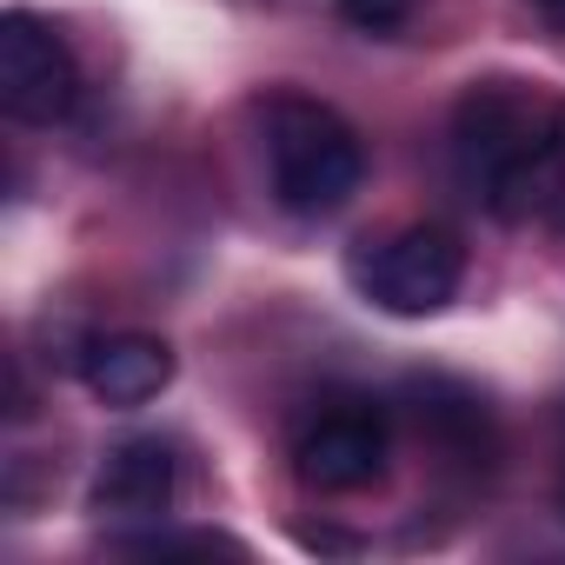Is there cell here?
<instances>
[{
    "instance_id": "obj_1",
    "label": "cell",
    "mask_w": 565,
    "mask_h": 565,
    "mask_svg": "<svg viewBox=\"0 0 565 565\" xmlns=\"http://www.w3.org/2000/svg\"><path fill=\"white\" fill-rule=\"evenodd\" d=\"M452 160L499 220H552L565 200V94L472 81L452 107Z\"/></svg>"
},
{
    "instance_id": "obj_2",
    "label": "cell",
    "mask_w": 565,
    "mask_h": 565,
    "mask_svg": "<svg viewBox=\"0 0 565 565\" xmlns=\"http://www.w3.org/2000/svg\"><path fill=\"white\" fill-rule=\"evenodd\" d=\"M259 153H266V180L287 213H340L360 180H366V147L360 134L307 94H273L259 100Z\"/></svg>"
},
{
    "instance_id": "obj_3",
    "label": "cell",
    "mask_w": 565,
    "mask_h": 565,
    "mask_svg": "<svg viewBox=\"0 0 565 565\" xmlns=\"http://www.w3.org/2000/svg\"><path fill=\"white\" fill-rule=\"evenodd\" d=\"M353 279H360V294L393 313V320H426L439 307H452L459 294V279H466V246L459 233L446 226H406L380 246H366L353 259Z\"/></svg>"
},
{
    "instance_id": "obj_4",
    "label": "cell",
    "mask_w": 565,
    "mask_h": 565,
    "mask_svg": "<svg viewBox=\"0 0 565 565\" xmlns=\"http://www.w3.org/2000/svg\"><path fill=\"white\" fill-rule=\"evenodd\" d=\"M386 419L366 399H333L294 433V472L307 492H366L386 479Z\"/></svg>"
},
{
    "instance_id": "obj_5",
    "label": "cell",
    "mask_w": 565,
    "mask_h": 565,
    "mask_svg": "<svg viewBox=\"0 0 565 565\" xmlns=\"http://www.w3.org/2000/svg\"><path fill=\"white\" fill-rule=\"evenodd\" d=\"M81 94V67H74V47L28 8H14L0 21V107L28 127H47L74 107Z\"/></svg>"
},
{
    "instance_id": "obj_6",
    "label": "cell",
    "mask_w": 565,
    "mask_h": 565,
    "mask_svg": "<svg viewBox=\"0 0 565 565\" xmlns=\"http://www.w3.org/2000/svg\"><path fill=\"white\" fill-rule=\"evenodd\" d=\"M180 492V459L167 439H120L94 472L100 519H160Z\"/></svg>"
},
{
    "instance_id": "obj_7",
    "label": "cell",
    "mask_w": 565,
    "mask_h": 565,
    "mask_svg": "<svg viewBox=\"0 0 565 565\" xmlns=\"http://www.w3.org/2000/svg\"><path fill=\"white\" fill-rule=\"evenodd\" d=\"M81 380L100 406H147L173 386V347L153 333H100L81 353Z\"/></svg>"
},
{
    "instance_id": "obj_8",
    "label": "cell",
    "mask_w": 565,
    "mask_h": 565,
    "mask_svg": "<svg viewBox=\"0 0 565 565\" xmlns=\"http://www.w3.org/2000/svg\"><path fill=\"white\" fill-rule=\"evenodd\" d=\"M413 419H419V433H433L452 459H466V466H486V459H492V419H486V406H479L466 386L426 380Z\"/></svg>"
},
{
    "instance_id": "obj_9",
    "label": "cell",
    "mask_w": 565,
    "mask_h": 565,
    "mask_svg": "<svg viewBox=\"0 0 565 565\" xmlns=\"http://www.w3.org/2000/svg\"><path fill=\"white\" fill-rule=\"evenodd\" d=\"M120 552H147V558H167V552H246L239 539H220V532H147V539H120Z\"/></svg>"
},
{
    "instance_id": "obj_10",
    "label": "cell",
    "mask_w": 565,
    "mask_h": 565,
    "mask_svg": "<svg viewBox=\"0 0 565 565\" xmlns=\"http://www.w3.org/2000/svg\"><path fill=\"white\" fill-rule=\"evenodd\" d=\"M340 8H347L353 28H366V34H393V28L413 14V0H340Z\"/></svg>"
},
{
    "instance_id": "obj_11",
    "label": "cell",
    "mask_w": 565,
    "mask_h": 565,
    "mask_svg": "<svg viewBox=\"0 0 565 565\" xmlns=\"http://www.w3.org/2000/svg\"><path fill=\"white\" fill-rule=\"evenodd\" d=\"M532 8H539V14H545L552 28H565V0H532Z\"/></svg>"
},
{
    "instance_id": "obj_12",
    "label": "cell",
    "mask_w": 565,
    "mask_h": 565,
    "mask_svg": "<svg viewBox=\"0 0 565 565\" xmlns=\"http://www.w3.org/2000/svg\"><path fill=\"white\" fill-rule=\"evenodd\" d=\"M558 512H565V472H558Z\"/></svg>"
}]
</instances>
